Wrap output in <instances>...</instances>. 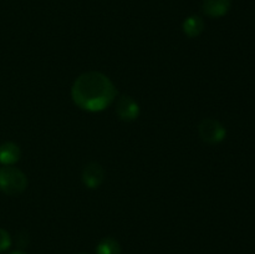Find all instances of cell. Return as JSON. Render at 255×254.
<instances>
[{
    "instance_id": "6da1fadb",
    "label": "cell",
    "mask_w": 255,
    "mask_h": 254,
    "mask_svg": "<svg viewBox=\"0 0 255 254\" xmlns=\"http://www.w3.org/2000/svg\"><path fill=\"white\" fill-rule=\"evenodd\" d=\"M117 90L106 75L87 71L76 77L71 87V97L77 107L87 112L104 111L115 101Z\"/></svg>"
},
{
    "instance_id": "7a4b0ae2",
    "label": "cell",
    "mask_w": 255,
    "mask_h": 254,
    "mask_svg": "<svg viewBox=\"0 0 255 254\" xmlns=\"http://www.w3.org/2000/svg\"><path fill=\"white\" fill-rule=\"evenodd\" d=\"M27 187V177L16 167L5 166L0 168V191L7 196H17Z\"/></svg>"
},
{
    "instance_id": "3957f363",
    "label": "cell",
    "mask_w": 255,
    "mask_h": 254,
    "mask_svg": "<svg viewBox=\"0 0 255 254\" xmlns=\"http://www.w3.org/2000/svg\"><path fill=\"white\" fill-rule=\"evenodd\" d=\"M198 134L203 142L208 144L221 143L227 136V131L223 125L216 119H204L198 125Z\"/></svg>"
},
{
    "instance_id": "277c9868",
    "label": "cell",
    "mask_w": 255,
    "mask_h": 254,
    "mask_svg": "<svg viewBox=\"0 0 255 254\" xmlns=\"http://www.w3.org/2000/svg\"><path fill=\"white\" fill-rule=\"evenodd\" d=\"M139 112H141L139 105L133 97L124 95V96H121L117 100L116 114L117 116L120 117V120H122V121H134V120L138 119Z\"/></svg>"
},
{
    "instance_id": "5b68a950",
    "label": "cell",
    "mask_w": 255,
    "mask_h": 254,
    "mask_svg": "<svg viewBox=\"0 0 255 254\" xmlns=\"http://www.w3.org/2000/svg\"><path fill=\"white\" fill-rule=\"evenodd\" d=\"M105 178V171L97 162H90L82 171V182L89 189H96L102 184Z\"/></svg>"
},
{
    "instance_id": "8992f818",
    "label": "cell",
    "mask_w": 255,
    "mask_h": 254,
    "mask_svg": "<svg viewBox=\"0 0 255 254\" xmlns=\"http://www.w3.org/2000/svg\"><path fill=\"white\" fill-rule=\"evenodd\" d=\"M232 0H203L202 10L207 16L221 17L229 11Z\"/></svg>"
},
{
    "instance_id": "52a82bcc",
    "label": "cell",
    "mask_w": 255,
    "mask_h": 254,
    "mask_svg": "<svg viewBox=\"0 0 255 254\" xmlns=\"http://www.w3.org/2000/svg\"><path fill=\"white\" fill-rule=\"evenodd\" d=\"M21 157V149L14 142H4L0 144V162L5 166H12Z\"/></svg>"
},
{
    "instance_id": "ba28073f",
    "label": "cell",
    "mask_w": 255,
    "mask_h": 254,
    "mask_svg": "<svg viewBox=\"0 0 255 254\" xmlns=\"http://www.w3.org/2000/svg\"><path fill=\"white\" fill-rule=\"evenodd\" d=\"M183 32L186 36L194 39V37L199 36L204 30V21L201 16L198 15H192L188 16L183 21Z\"/></svg>"
},
{
    "instance_id": "9c48e42d",
    "label": "cell",
    "mask_w": 255,
    "mask_h": 254,
    "mask_svg": "<svg viewBox=\"0 0 255 254\" xmlns=\"http://www.w3.org/2000/svg\"><path fill=\"white\" fill-rule=\"evenodd\" d=\"M96 254H121V246L115 238L106 237L97 244Z\"/></svg>"
},
{
    "instance_id": "30bf717a",
    "label": "cell",
    "mask_w": 255,
    "mask_h": 254,
    "mask_svg": "<svg viewBox=\"0 0 255 254\" xmlns=\"http://www.w3.org/2000/svg\"><path fill=\"white\" fill-rule=\"evenodd\" d=\"M11 246V237L5 229L0 228V253L7 251Z\"/></svg>"
},
{
    "instance_id": "8fae6325",
    "label": "cell",
    "mask_w": 255,
    "mask_h": 254,
    "mask_svg": "<svg viewBox=\"0 0 255 254\" xmlns=\"http://www.w3.org/2000/svg\"><path fill=\"white\" fill-rule=\"evenodd\" d=\"M10 254H26V253H24V252H21V251H15Z\"/></svg>"
},
{
    "instance_id": "7c38bea8",
    "label": "cell",
    "mask_w": 255,
    "mask_h": 254,
    "mask_svg": "<svg viewBox=\"0 0 255 254\" xmlns=\"http://www.w3.org/2000/svg\"><path fill=\"white\" fill-rule=\"evenodd\" d=\"M80 254H84V253H80Z\"/></svg>"
}]
</instances>
